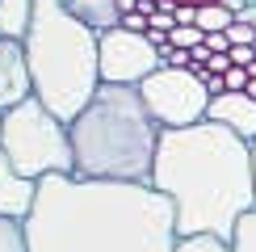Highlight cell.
Here are the masks:
<instances>
[{"mask_svg":"<svg viewBox=\"0 0 256 252\" xmlns=\"http://www.w3.org/2000/svg\"><path fill=\"white\" fill-rule=\"evenodd\" d=\"M206 122L227 126L244 143H256V101L248 92H222V97H214L210 110H206Z\"/></svg>","mask_w":256,"mask_h":252,"instance_id":"10","label":"cell"},{"mask_svg":"<svg viewBox=\"0 0 256 252\" xmlns=\"http://www.w3.org/2000/svg\"><path fill=\"white\" fill-rule=\"evenodd\" d=\"M122 30H126V34H147V13H130V17H122Z\"/></svg>","mask_w":256,"mask_h":252,"instance_id":"20","label":"cell"},{"mask_svg":"<svg viewBox=\"0 0 256 252\" xmlns=\"http://www.w3.org/2000/svg\"><path fill=\"white\" fill-rule=\"evenodd\" d=\"M138 97L160 122V130H185V126L206 122L210 92L189 68H160L156 76L138 84Z\"/></svg>","mask_w":256,"mask_h":252,"instance_id":"6","label":"cell"},{"mask_svg":"<svg viewBox=\"0 0 256 252\" xmlns=\"http://www.w3.org/2000/svg\"><path fill=\"white\" fill-rule=\"evenodd\" d=\"M68 13L80 21V26H88L92 34H114V30H122V13L114 0H68Z\"/></svg>","mask_w":256,"mask_h":252,"instance_id":"11","label":"cell"},{"mask_svg":"<svg viewBox=\"0 0 256 252\" xmlns=\"http://www.w3.org/2000/svg\"><path fill=\"white\" fill-rule=\"evenodd\" d=\"M252 172H256V143H252Z\"/></svg>","mask_w":256,"mask_h":252,"instance_id":"24","label":"cell"},{"mask_svg":"<svg viewBox=\"0 0 256 252\" xmlns=\"http://www.w3.org/2000/svg\"><path fill=\"white\" fill-rule=\"evenodd\" d=\"M227 248L231 252H256V210L240 218V227H236V236H231Z\"/></svg>","mask_w":256,"mask_h":252,"instance_id":"15","label":"cell"},{"mask_svg":"<svg viewBox=\"0 0 256 252\" xmlns=\"http://www.w3.org/2000/svg\"><path fill=\"white\" fill-rule=\"evenodd\" d=\"M231 26H236V13H231L222 0H218V4H202V8H198V30H202L206 38H210V34H227Z\"/></svg>","mask_w":256,"mask_h":252,"instance_id":"13","label":"cell"},{"mask_svg":"<svg viewBox=\"0 0 256 252\" xmlns=\"http://www.w3.org/2000/svg\"><path fill=\"white\" fill-rule=\"evenodd\" d=\"M0 252H30V244H26V223L0 218Z\"/></svg>","mask_w":256,"mask_h":252,"instance_id":"14","label":"cell"},{"mask_svg":"<svg viewBox=\"0 0 256 252\" xmlns=\"http://www.w3.org/2000/svg\"><path fill=\"white\" fill-rule=\"evenodd\" d=\"M256 63V46H231V68H244L248 72Z\"/></svg>","mask_w":256,"mask_h":252,"instance_id":"19","label":"cell"},{"mask_svg":"<svg viewBox=\"0 0 256 252\" xmlns=\"http://www.w3.org/2000/svg\"><path fill=\"white\" fill-rule=\"evenodd\" d=\"M0 152L8 164L30 181L46 176H76V152H72V126L59 122L38 97L21 101L17 110L4 114V134Z\"/></svg>","mask_w":256,"mask_h":252,"instance_id":"5","label":"cell"},{"mask_svg":"<svg viewBox=\"0 0 256 252\" xmlns=\"http://www.w3.org/2000/svg\"><path fill=\"white\" fill-rule=\"evenodd\" d=\"M176 26H198V4H176Z\"/></svg>","mask_w":256,"mask_h":252,"instance_id":"21","label":"cell"},{"mask_svg":"<svg viewBox=\"0 0 256 252\" xmlns=\"http://www.w3.org/2000/svg\"><path fill=\"white\" fill-rule=\"evenodd\" d=\"M34 202H38V181L21 176L8 156L0 152V218H13V223H26L34 214Z\"/></svg>","mask_w":256,"mask_h":252,"instance_id":"9","label":"cell"},{"mask_svg":"<svg viewBox=\"0 0 256 252\" xmlns=\"http://www.w3.org/2000/svg\"><path fill=\"white\" fill-rule=\"evenodd\" d=\"M21 46L34 97L72 126L101 88V38L68 13V0H34V26Z\"/></svg>","mask_w":256,"mask_h":252,"instance_id":"4","label":"cell"},{"mask_svg":"<svg viewBox=\"0 0 256 252\" xmlns=\"http://www.w3.org/2000/svg\"><path fill=\"white\" fill-rule=\"evenodd\" d=\"M160 72V50L147 42V34H101V84H122L138 88L147 76Z\"/></svg>","mask_w":256,"mask_h":252,"instance_id":"7","label":"cell"},{"mask_svg":"<svg viewBox=\"0 0 256 252\" xmlns=\"http://www.w3.org/2000/svg\"><path fill=\"white\" fill-rule=\"evenodd\" d=\"M160 134L164 130L143 105L138 88L101 84L88 110L72 122L76 176L114 185H152Z\"/></svg>","mask_w":256,"mask_h":252,"instance_id":"3","label":"cell"},{"mask_svg":"<svg viewBox=\"0 0 256 252\" xmlns=\"http://www.w3.org/2000/svg\"><path fill=\"white\" fill-rule=\"evenodd\" d=\"M168 42H172L176 50H198L202 42H206V34H202L198 26H176V30H172V38H168Z\"/></svg>","mask_w":256,"mask_h":252,"instance_id":"16","label":"cell"},{"mask_svg":"<svg viewBox=\"0 0 256 252\" xmlns=\"http://www.w3.org/2000/svg\"><path fill=\"white\" fill-rule=\"evenodd\" d=\"M0 134H4V114H0Z\"/></svg>","mask_w":256,"mask_h":252,"instance_id":"25","label":"cell"},{"mask_svg":"<svg viewBox=\"0 0 256 252\" xmlns=\"http://www.w3.org/2000/svg\"><path fill=\"white\" fill-rule=\"evenodd\" d=\"M34 97V80H30V63L21 42L0 38V114L17 110L21 101Z\"/></svg>","mask_w":256,"mask_h":252,"instance_id":"8","label":"cell"},{"mask_svg":"<svg viewBox=\"0 0 256 252\" xmlns=\"http://www.w3.org/2000/svg\"><path fill=\"white\" fill-rule=\"evenodd\" d=\"M34 26V0H0V38L26 42Z\"/></svg>","mask_w":256,"mask_h":252,"instance_id":"12","label":"cell"},{"mask_svg":"<svg viewBox=\"0 0 256 252\" xmlns=\"http://www.w3.org/2000/svg\"><path fill=\"white\" fill-rule=\"evenodd\" d=\"M222 84H227V92H248V84H252V76L244 68H231L227 76H222Z\"/></svg>","mask_w":256,"mask_h":252,"instance_id":"18","label":"cell"},{"mask_svg":"<svg viewBox=\"0 0 256 252\" xmlns=\"http://www.w3.org/2000/svg\"><path fill=\"white\" fill-rule=\"evenodd\" d=\"M172 4H198L202 8V4H218V0H172Z\"/></svg>","mask_w":256,"mask_h":252,"instance_id":"23","label":"cell"},{"mask_svg":"<svg viewBox=\"0 0 256 252\" xmlns=\"http://www.w3.org/2000/svg\"><path fill=\"white\" fill-rule=\"evenodd\" d=\"M114 4H118V13H122V17H130V13H138V0H114Z\"/></svg>","mask_w":256,"mask_h":252,"instance_id":"22","label":"cell"},{"mask_svg":"<svg viewBox=\"0 0 256 252\" xmlns=\"http://www.w3.org/2000/svg\"><path fill=\"white\" fill-rule=\"evenodd\" d=\"M176 252H231L222 240H210V236H198V240H180Z\"/></svg>","mask_w":256,"mask_h":252,"instance_id":"17","label":"cell"},{"mask_svg":"<svg viewBox=\"0 0 256 252\" xmlns=\"http://www.w3.org/2000/svg\"><path fill=\"white\" fill-rule=\"evenodd\" d=\"M152 189L172 202L180 240L210 236L231 244L240 218L256 210L252 143L214 122L164 130Z\"/></svg>","mask_w":256,"mask_h":252,"instance_id":"2","label":"cell"},{"mask_svg":"<svg viewBox=\"0 0 256 252\" xmlns=\"http://www.w3.org/2000/svg\"><path fill=\"white\" fill-rule=\"evenodd\" d=\"M30 252H176V210L152 185L80 176L38 181L26 218Z\"/></svg>","mask_w":256,"mask_h":252,"instance_id":"1","label":"cell"}]
</instances>
